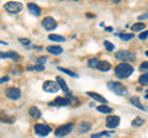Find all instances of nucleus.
<instances>
[{
  "mask_svg": "<svg viewBox=\"0 0 148 138\" xmlns=\"http://www.w3.org/2000/svg\"><path fill=\"white\" fill-rule=\"evenodd\" d=\"M114 70H115V74H116V77L119 79H126V78H128L133 73V67L131 64L123 62V63L117 64Z\"/></svg>",
  "mask_w": 148,
  "mask_h": 138,
  "instance_id": "nucleus-1",
  "label": "nucleus"
},
{
  "mask_svg": "<svg viewBox=\"0 0 148 138\" xmlns=\"http://www.w3.org/2000/svg\"><path fill=\"white\" fill-rule=\"evenodd\" d=\"M146 56H147V57H148V51H147V52H146Z\"/></svg>",
  "mask_w": 148,
  "mask_h": 138,
  "instance_id": "nucleus-39",
  "label": "nucleus"
},
{
  "mask_svg": "<svg viewBox=\"0 0 148 138\" xmlns=\"http://www.w3.org/2000/svg\"><path fill=\"white\" fill-rule=\"evenodd\" d=\"M120 37H121L122 41H130L135 37V35L133 33H122V35H120Z\"/></svg>",
  "mask_w": 148,
  "mask_h": 138,
  "instance_id": "nucleus-27",
  "label": "nucleus"
},
{
  "mask_svg": "<svg viewBox=\"0 0 148 138\" xmlns=\"http://www.w3.org/2000/svg\"><path fill=\"white\" fill-rule=\"evenodd\" d=\"M5 95H6V98H9V99L16 100V99H18L21 96V91L18 90L17 88H9L5 91Z\"/></svg>",
  "mask_w": 148,
  "mask_h": 138,
  "instance_id": "nucleus-9",
  "label": "nucleus"
},
{
  "mask_svg": "<svg viewBox=\"0 0 148 138\" xmlns=\"http://www.w3.org/2000/svg\"><path fill=\"white\" fill-rule=\"evenodd\" d=\"M115 57L120 61H133L136 58L135 54L131 53L130 51H119V52L115 53Z\"/></svg>",
  "mask_w": 148,
  "mask_h": 138,
  "instance_id": "nucleus-7",
  "label": "nucleus"
},
{
  "mask_svg": "<svg viewBox=\"0 0 148 138\" xmlns=\"http://www.w3.org/2000/svg\"><path fill=\"white\" fill-rule=\"evenodd\" d=\"M42 26L45 27L47 31H52L57 27V21H56L53 17L51 16H46L45 19L42 20Z\"/></svg>",
  "mask_w": 148,
  "mask_h": 138,
  "instance_id": "nucleus-8",
  "label": "nucleus"
},
{
  "mask_svg": "<svg viewBox=\"0 0 148 138\" xmlns=\"http://www.w3.org/2000/svg\"><path fill=\"white\" fill-rule=\"evenodd\" d=\"M27 9L30 10V12L32 14V15H35V16H40L41 15V8L38 5H36L35 3H29L27 4Z\"/></svg>",
  "mask_w": 148,
  "mask_h": 138,
  "instance_id": "nucleus-12",
  "label": "nucleus"
},
{
  "mask_svg": "<svg viewBox=\"0 0 148 138\" xmlns=\"http://www.w3.org/2000/svg\"><path fill=\"white\" fill-rule=\"evenodd\" d=\"M108 88H109L111 91H114L115 94L121 95V96H126V95L128 94L127 89L125 88V86L121 84V83H119V81H109V83H108Z\"/></svg>",
  "mask_w": 148,
  "mask_h": 138,
  "instance_id": "nucleus-2",
  "label": "nucleus"
},
{
  "mask_svg": "<svg viewBox=\"0 0 148 138\" xmlns=\"http://www.w3.org/2000/svg\"><path fill=\"white\" fill-rule=\"evenodd\" d=\"M0 57H1L3 59H4V58H14V59H16V61H18V58H20V57H18V56H17V54H16L15 52L1 53V54H0Z\"/></svg>",
  "mask_w": 148,
  "mask_h": 138,
  "instance_id": "nucleus-21",
  "label": "nucleus"
},
{
  "mask_svg": "<svg viewBox=\"0 0 148 138\" xmlns=\"http://www.w3.org/2000/svg\"><path fill=\"white\" fill-rule=\"evenodd\" d=\"M4 9L10 14H17L22 10V4L18 1H9L4 5Z\"/></svg>",
  "mask_w": 148,
  "mask_h": 138,
  "instance_id": "nucleus-4",
  "label": "nucleus"
},
{
  "mask_svg": "<svg viewBox=\"0 0 148 138\" xmlns=\"http://www.w3.org/2000/svg\"><path fill=\"white\" fill-rule=\"evenodd\" d=\"M88 95L90 96V98H92L94 100H96V101H99V102H103V104H106L108 102V100H106L104 96H101L100 94H98V93H92V91H88Z\"/></svg>",
  "mask_w": 148,
  "mask_h": 138,
  "instance_id": "nucleus-14",
  "label": "nucleus"
},
{
  "mask_svg": "<svg viewBox=\"0 0 148 138\" xmlns=\"http://www.w3.org/2000/svg\"><path fill=\"white\" fill-rule=\"evenodd\" d=\"M143 123H145V120L141 118V117H136V118L132 121V125L135 126V127H140V126L143 125Z\"/></svg>",
  "mask_w": 148,
  "mask_h": 138,
  "instance_id": "nucleus-25",
  "label": "nucleus"
},
{
  "mask_svg": "<svg viewBox=\"0 0 148 138\" xmlns=\"http://www.w3.org/2000/svg\"><path fill=\"white\" fill-rule=\"evenodd\" d=\"M73 128H74L73 123H66V125H63V126H59L57 130L54 131V135L57 137H64V136L69 135Z\"/></svg>",
  "mask_w": 148,
  "mask_h": 138,
  "instance_id": "nucleus-3",
  "label": "nucleus"
},
{
  "mask_svg": "<svg viewBox=\"0 0 148 138\" xmlns=\"http://www.w3.org/2000/svg\"><path fill=\"white\" fill-rule=\"evenodd\" d=\"M104 46H105V48H106V51H109V52H112L114 51V44L111 43V42H109V41H104Z\"/></svg>",
  "mask_w": 148,
  "mask_h": 138,
  "instance_id": "nucleus-28",
  "label": "nucleus"
},
{
  "mask_svg": "<svg viewBox=\"0 0 148 138\" xmlns=\"http://www.w3.org/2000/svg\"><path fill=\"white\" fill-rule=\"evenodd\" d=\"M58 70H61L63 73H66V74L71 75V77H74V78H78V74H75V73H73L71 70H68V69H64V68H58Z\"/></svg>",
  "mask_w": 148,
  "mask_h": 138,
  "instance_id": "nucleus-29",
  "label": "nucleus"
},
{
  "mask_svg": "<svg viewBox=\"0 0 148 138\" xmlns=\"http://www.w3.org/2000/svg\"><path fill=\"white\" fill-rule=\"evenodd\" d=\"M130 102H131L133 106H136V107H138V109H141V110H145V107H143V105L141 104V101H140V99L138 98H131V100H130Z\"/></svg>",
  "mask_w": 148,
  "mask_h": 138,
  "instance_id": "nucleus-19",
  "label": "nucleus"
},
{
  "mask_svg": "<svg viewBox=\"0 0 148 138\" xmlns=\"http://www.w3.org/2000/svg\"><path fill=\"white\" fill-rule=\"evenodd\" d=\"M119 123H120V117L119 116H108L106 117V127L108 128L117 127Z\"/></svg>",
  "mask_w": 148,
  "mask_h": 138,
  "instance_id": "nucleus-10",
  "label": "nucleus"
},
{
  "mask_svg": "<svg viewBox=\"0 0 148 138\" xmlns=\"http://www.w3.org/2000/svg\"><path fill=\"white\" fill-rule=\"evenodd\" d=\"M106 135H109V132H99V133H96V135H92L91 138H100V137L106 136Z\"/></svg>",
  "mask_w": 148,
  "mask_h": 138,
  "instance_id": "nucleus-30",
  "label": "nucleus"
},
{
  "mask_svg": "<svg viewBox=\"0 0 148 138\" xmlns=\"http://www.w3.org/2000/svg\"><path fill=\"white\" fill-rule=\"evenodd\" d=\"M22 44H30V40H27V38H20L18 40Z\"/></svg>",
  "mask_w": 148,
  "mask_h": 138,
  "instance_id": "nucleus-34",
  "label": "nucleus"
},
{
  "mask_svg": "<svg viewBox=\"0 0 148 138\" xmlns=\"http://www.w3.org/2000/svg\"><path fill=\"white\" fill-rule=\"evenodd\" d=\"M91 128V125L89 122H86V121H83V122H80L79 123V132L80 133H85V132H88Z\"/></svg>",
  "mask_w": 148,
  "mask_h": 138,
  "instance_id": "nucleus-18",
  "label": "nucleus"
},
{
  "mask_svg": "<svg viewBox=\"0 0 148 138\" xmlns=\"http://www.w3.org/2000/svg\"><path fill=\"white\" fill-rule=\"evenodd\" d=\"M29 113H30V116H31L32 118H40V117H41V111H40V110L37 109L36 106L30 107Z\"/></svg>",
  "mask_w": 148,
  "mask_h": 138,
  "instance_id": "nucleus-17",
  "label": "nucleus"
},
{
  "mask_svg": "<svg viewBox=\"0 0 148 138\" xmlns=\"http://www.w3.org/2000/svg\"><path fill=\"white\" fill-rule=\"evenodd\" d=\"M138 37H140V40H146V38L148 37V31H143V32H141Z\"/></svg>",
  "mask_w": 148,
  "mask_h": 138,
  "instance_id": "nucleus-31",
  "label": "nucleus"
},
{
  "mask_svg": "<svg viewBox=\"0 0 148 138\" xmlns=\"http://www.w3.org/2000/svg\"><path fill=\"white\" fill-rule=\"evenodd\" d=\"M56 79H57V83H58V85H59V88H61L64 93H68L69 94V89H68V86H67V83L64 81L63 78L61 77H56Z\"/></svg>",
  "mask_w": 148,
  "mask_h": 138,
  "instance_id": "nucleus-16",
  "label": "nucleus"
},
{
  "mask_svg": "<svg viewBox=\"0 0 148 138\" xmlns=\"http://www.w3.org/2000/svg\"><path fill=\"white\" fill-rule=\"evenodd\" d=\"M48 38L51 41H56V42H64V41H66V38H64L63 36H61V35H53V33H51L48 36Z\"/></svg>",
  "mask_w": 148,
  "mask_h": 138,
  "instance_id": "nucleus-20",
  "label": "nucleus"
},
{
  "mask_svg": "<svg viewBox=\"0 0 148 138\" xmlns=\"http://www.w3.org/2000/svg\"><path fill=\"white\" fill-rule=\"evenodd\" d=\"M98 110L100 112H104V113H111L112 112V109L106 106V105H100V106H98Z\"/></svg>",
  "mask_w": 148,
  "mask_h": 138,
  "instance_id": "nucleus-23",
  "label": "nucleus"
},
{
  "mask_svg": "<svg viewBox=\"0 0 148 138\" xmlns=\"http://www.w3.org/2000/svg\"><path fill=\"white\" fill-rule=\"evenodd\" d=\"M43 90L47 91V93H57L59 90V85L57 81H53V80H47L43 83Z\"/></svg>",
  "mask_w": 148,
  "mask_h": 138,
  "instance_id": "nucleus-6",
  "label": "nucleus"
},
{
  "mask_svg": "<svg viewBox=\"0 0 148 138\" xmlns=\"http://www.w3.org/2000/svg\"><path fill=\"white\" fill-rule=\"evenodd\" d=\"M140 70H148V62L142 63L140 66Z\"/></svg>",
  "mask_w": 148,
  "mask_h": 138,
  "instance_id": "nucleus-33",
  "label": "nucleus"
},
{
  "mask_svg": "<svg viewBox=\"0 0 148 138\" xmlns=\"http://www.w3.org/2000/svg\"><path fill=\"white\" fill-rule=\"evenodd\" d=\"M47 51L51 54H54V56H59L62 52H63V48L61 46H48Z\"/></svg>",
  "mask_w": 148,
  "mask_h": 138,
  "instance_id": "nucleus-13",
  "label": "nucleus"
},
{
  "mask_svg": "<svg viewBox=\"0 0 148 138\" xmlns=\"http://www.w3.org/2000/svg\"><path fill=\"white\" fill-rule=\"evenodd\" d=\"M146 98L148 99V90H147V94H146Z\"/></svg>",
  "mask_w": 148,
  "mask_h": 138,
  "instance_id": "nucleus-38",
  "label": "nucleus"
},
{
  "mask_svg": "<svg viewBox=\"0 0 148 138\" xmlns=\"http://www.w3.org/2000/svg\"><path fill=\"white\" fill-rule=\"evenodd\" d=\"M145 19H148V14H145V15H140V16H138V20H145Z\"/></svg>",
  "mask_w": 148,
  "mask_h": 138,
  "instance_id": "nucleus-35",
  "label": "nucleus"
},
{
  "mask_svg": "<svg viewBox=\"0 0 148 138\" xmlns=\"http://www.w3.org/2000/svg\"><path fill=\"white\" fill-rule=\"evenodd\" d=\"M34 130L35 132L37 133L38 136L41 137H46V136H48L49 133H51V127L48 125H45V123H36L35 127H34Z\"/></svg>",
  "mask_w": 148,
  "mask_h": 138,
  "instance_id": "nucleus-5",
  "label": "nucleus"
},
{
  "mask_svg": "<svg viewBox=\"0 0 148 138\" xmlns=\"http://www.w3.org/2000/svg\"><path fill=\"white\" fill-rule=\"evenodd\" d=\"M96 69H99V70H101V72H109L111 69V64L109 62H106V61H100L99 66Z\"/></svg>",
  "mask_w": 148,
  "mask_h": 138,
  "instance_id": "nucleus-15",
  "label": "nucleus"
},
{
  "mask_svg": "<svg viewBox=\"0 0 148 138\" xmlns=\"http://www.w3.org/2000/svg\"><path fill=\"white\" fill-rule=\"evenodd\" d=\"M46 61H47V57H40L38 61H37V64H41V66H43V64L46 63Z\"/></svg>",
  "mask_w": 148,
  "mask_h": 138,
  "instance_id": "nucleus-32",
  "label": "nucleus"
},
{
  "mask_svg": "<svg viewBox=\"0 0 148 138\" xmlns=\"http://www.w3.org/2000/svg\"><path fill=\"white\" fill-rule=\"evenodd\" d=\"M138 81H140V84H142V85H148V73L141 75L140 79H138Z\"/></svg>",
  "mask_w": 148,
  "mask_h": 138,
  "instance_id": "nucleus-26",
  "label": "nucleus"
},
{
  "mask_svg": "<svg viewBox=\"0 0 148 138\" xmlns=\"http://www.w3.org/2000/svg\"><path fill=\"white\" fill-rule=\"evenodd\" d=\"M145 27H146V25L143 24V22H136V24H133L131 26V30L132 31H142Z\"/></svg>",
  "mask_w": 148,
  "mask_h": 138,
  "instance_id": "nucleus-22",
  "label": "nucleus"
},
{
  "mask_svg": "<svg viewBox=\"0 0 148 138\" xmlns=\"http://www.w3.org/2000/svg\"><path fill=\"white\" fill-rule=\"evenodd\" d=\"M71 104V100L67 98H57L54 101H51L49 105L51 106H66V105Z\"/></svg>",
  "mask_w": 148,
  "mask_h": 138,
  "instance_id": "nucleus-11",
  "label": "nucleus"
},
{
  "mask_svg": "<svg viewBox=\"0 0 148 138\" xmlns=\"http://www.w3.org/2000/svg\"><path fill=\"white\" fill-rule=\"evenodd\" d=\"M8 80H9V77H3L1 80H0V83L3 84V83H5V81H8Z\"/></svg>",
  "mask_w": 148,
  "mask_h": 138,
  "instance_id": "nucleus-36",
  "label": "nucleus"
},
{
  "mask_svg": "<svg viewBox=\"0 0 148 138\" xmlns=\"http://www.w3.org/2000/svg\"><path fill=\"white\" fill-rule=\"evenodd\" d=\"M106 31H108V32H111V31H112V27H106Z\"/></svg>",
  "mask_w": 148,
  "mask_h": 138,
  "instance_id": "nucleus-37",
  "label": "nucleus"
},
{
  "mask_svg": "<svg viewBox=\"0 0 148 138\" xmlns=\"http://www.w3.org/2000/svg\"><path fill=\"white\" fill-rule=\"evenodd\" d=\"M99 62H100V61H98V59L91 58V59H89V61H88V66H89L90 68H98Z\"/></svg>",
  "mask_w": 148,
  "mask_h": 138,
  "instance_id": "nucleus-24",
  "label": "nucleus"
}]
</instances>
